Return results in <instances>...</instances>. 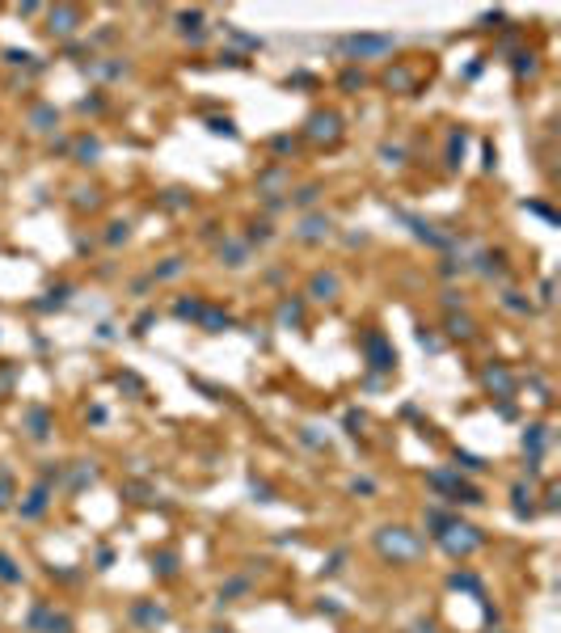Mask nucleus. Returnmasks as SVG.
Instances as JSON below:
<instances>
[{"label": "nucleus", "instance_id": "obj_1", "mask_svg": "<svg viewBox=\"0 0 561 633\" xmlns=\"http://www.w3.org/2000/svg\"><path fill=\"white\" fill-rule=\"evenodd\" d=\"M380 549L384 553H401V557H414L418 553V541H410V537H405V528H384V537H380Z\"/></svg>", "mask_w": 561, "mask_h": 633}, {"label": "nucleus", "instance_id": "obj_2", "mask_svg": "<svg viewBox=\"0 0 561 633\" xmlns=\"http://www.w3.org/2000/svg\"><path fill=\"white\" fill-rule=\"evenodd\" d=\"M368 351L376 355V367H392V363H397L392 355H384V346H380V338H368Z\"/></svg>", "mask_w": 561, "mask_h": 633}]
</instances>
